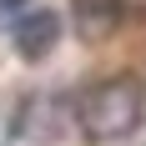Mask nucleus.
Returning a JSON list of instances; mask_svg holds the SVG:
<instances>
[{
  "label": "nucleus",
  "instance_id": "f257e3e1",
  "mask_svg": "<svg viewBox=\"0 0 146 146\" xmlns=\"http://www.w3.org/2000/svg\"><path fill=\"white\" fill-rule=\"evenodd\" d=\"M146 116V86L136 76H111L76 101V121L91 141H126Z\"/></svg>",
  "mask_w": 146,
  "mask_h": 146
},
{
  "label": "nucleus",
  "instance_id": "f03ea898",
  "mask_svg": "<svg viewBox=\"0 0 146 146\" xmlns=\"http://www.w3.org/2000/svg\"><path fill=\"white\" fill-rule=\"evenodd\" d=\"M10 40H15V50H20L25 60H45L50 50H56V40H60V15L56 10H25L20 20H15Z\"/></svg>",
  "mask_w": 146,
  "mask_h": 146
},
{
  "label": "nucleus",
  "instance_id": "7ed1b4c3",
  "mask_svg": "<svg viewBox=\"0 0 146 146\" xmlns=\"http://www.w3.org/2000/svg\"><path fill=\"white\" fill-rule=\"evenodd\" d=\"M71 20L86 40H106L121 25V0H71Z\"/></svg>",
  "mask_w": 146,
  "mask_h": 146
},
{
  "label": "nucleus",
  "instance_id": "20e7f679",
  "mask_svg": "<svg viewBox=\"0 0 146 146\" xmlns=\"http://www.w3.org/2000/svg\"><path fill=\"white\" fill-rule=\"evenodd\" d=\"M20 5H25V0H0V10H10V15L20 10Z\"/></svg>",
  "mask_w": 146,
  "mask_h": 146
}]
</instances>
